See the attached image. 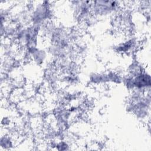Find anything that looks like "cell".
<instances>
[{"label": "cell", "mask_w": 151, "mask_h": 151, "mask_svg": "<svg viewBox=\"0 0 151 151\" xmlns=\"http://www.w3.org/2000/svg\"><path fill=\"white\" fill-rule=\"evenodd\" d=\"M1 149L5 150L10 149L11 147H12V142L11 139L6 136H2L1 139Z\"/></svg>", "instance_id": "1"}]
</instances>
